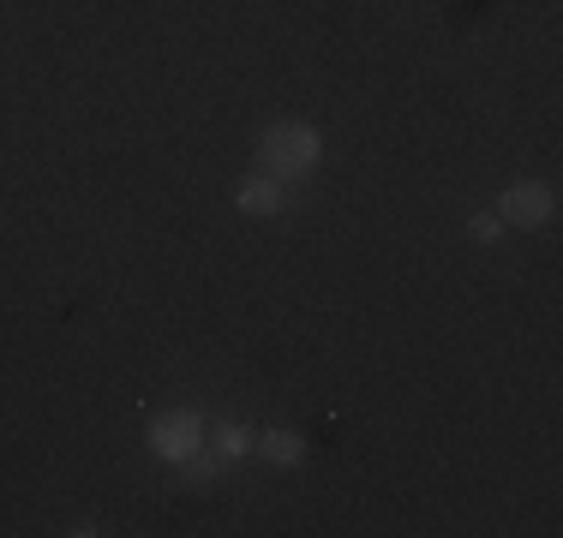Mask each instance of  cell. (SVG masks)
<instances>
[{
	"label": "cell",
	"mask_w": 563,
	"mask_h": 538,
	"mask_svg": "<svg viewBox=\"0 0 563 538\" xmlns=\"http://www.w3.org/2000/svg\"><path fill=\"white\" fill-rule=\"evenodd\" d=\"M318 150H324V144H318L312 126H300V120H276V126L264 132V144H258V161H264L271 180L288 186V180H300V173L312 168Z\"/></svg>",
	"instance_id": "cell-1"
},
{
	"label": "cell",
	"mask_w": 563,
	"mask_h": 538,
	"mask_svg": "<svg viewBox=\"0 0 563 538\" xmlns=\"http://www.w3.org/2000/svg\"><path fill=\"white\" fill-rule=\"evenodd\" d=\"M151 449L163 455V461L186 467L198 449H205V419H198V413H163V419L151 425Z\"/></svg>",
	"instance_id": "cell-2"
},
{
	"label": "cell",
	"mask_w": 563,
	"mask_h": 538,
	"mask_svg": "<svg viewBox=\"0 0 563 538\" xmlns=\"http://www.w3.org/2000/svg\"><path fill=\"white\" fill-rule=\"evenodd\" d=\"M498 215H504L509 227H545V222H552V192H545L540 180H516L504 192Z\"/></svg>",
	"instance_id": "cell-3"
},
{
	"label": "cell",
	"mask_w": 563,
	"mask_h": 538,
	"mask_svg": "<svg viewBox=\"0 0 563 538\" xmlns=\"http://www.w3.org/2000/svg\"><path fill=\"white\" fill-rule=\"evenodd\" d=\"M234 204L246 215H276L282 204H288V192H282V180H271V173H252V180L234 186Z\"/></svg>",
	"instance_id": "cell-4"
},
{
	"label": "cell",
	"mask_w": 563,
	"mask_h": 538,
	"mask_svg": "<svg viewBox=\"0 0 563 538\" xmlns=\"http://www.w3.org/2000/svg\"><path fill=\"white\" fill-rule=\"evenodd\" d=\"M258 449H264V461H271V467H294L306 455V442H300V430H264Z\"/></svg>",
	"instance_id": "cell-5"
},
{
	"label": "cell",
	"mask_w": 563,
	"mask_h": 538,
	"mask_svg": "<svg viewBox=\"0 0 563 538\" xmlns=\"http://www.w3.org/2000/svg\"><path fill=\"white\" fill-rule=\"evenodd\" d=\"M217 455L222 461H240V455H252V437L240 425H217Z\"/></svg>",
	"instance_id": "cell-6"
},
{
	"label": "cell",
	"mask_w": 563,
	"mask_h": 538,
	"mask_svg": "<svg viewBox=\"0 0 563 538\" xmlns=\"http://www.w3.org/2000/svg\"><path fill=\"white\" fill-rule=\"evenodd\" d=\"M467 234H474V239H498L504 234V215H474V222H467Z\"/></svg>",
	"instance_id": "cell-7"
}]
</instances>
